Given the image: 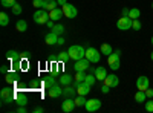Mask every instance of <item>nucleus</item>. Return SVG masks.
I'll return each mask as SVG.
<instances>
[{
	"label": "nucleus",
	"instance_id": "obj_1",
	"mask_svg": "<svg viewBox=\"0 0 153 113\" xmlns=\"http://www.w3.org/2000/svg\"><path fill=\"white\" fill-rule=\"evenodd\" d=\"M68 52H69L71 58L75 60V61H78V60H81V58L86 57V49H84L83 46H80V44H72V46L69 47Z\"/></svg>",
	"mask_w": 153,
	"mask_h": 113
},
{
	"label": "nucleus",
	"instance_id": "obj_2",
	"mask_svg": "<svg viewBox=\"0 0 153 113\" xmlns=\"http://www.w3.org/2000/svg\"><path fill=\"white\" fill-rule=\"evenodd\" d=\"M120 57H121V51L117 49V51H113L109 57H107V63H109V67L112 70H118L120 66H121V61H120Z\"/></svg>",
	"mask_w": 153,
	"mask_h": 113
},
{
	"label": "nucleus",
	"instance_id": "obj_3",
	"mask_svg": "<svg viewBox=\"0 0 153 113\" xmlns=\"http://www.w3.org/2000/svg\"><path fill=\"white\" fill-rule=\"evenodd\" d=\"M34 21L35 23H38V24H46L49 20H51V17H49V11H46V9H38V11H35L34 12Z\"/></svg>",
	"mask_w": 153,
	"mask_h": 113
},
{
	"label": "nucleus",
	"instance_id": "obj_4",
	"mask_svg": "<svg viewBox=\"0 0 153 113\" xmlns=\"http://www.w3.org/2000/svg\"><path fill=\"white\" fill-rule=\"evenodd\" d=\"M0 98H2V104H8L11 101H14L16 98V92L11 89V87H3L0 90Z\"/></svg>",
	"mask_w": 153,
	"mask_h": 113
},
{
	"label": "nucleus",
	"instance_id": "obj_5",
	"mask_svg": "<svg viewBox=\"0 0 153 113\" xmlns=\"http://www.w3.org/2000/svg\"><path fill=\"white\" fill-rule=\"evenodd\" d=\"M86 58L91 63H98L101 60V52L97 51L95 47H87L86 49Z\"/></svg>",
	"mask_w": 153,
	"mask_h": 113
},
{
	"label": "nucleus",
	"instance_id": "obj_6",
	"mask_svg": "<svg viewBox=\"0 0 153 113\" xmlns=\"http://www.w3.org/2000/svg\"><path fill=\"white\" fill-rule=\"evenodd\" d=\"M132 18L130 17H121L118 21H117V28L120 29V31H129V29H132Z\"/></svg>",
	"mask_w": 153,
	"mask_h": 113
},
{
	"label": "nucleus",
	"instance_id": "obj_7",
	"mask_svg": "<svg viewBox=\"0 0 153 113\" xmlns=\"http://www.w3.org/2000/svg\"><path fill=\"white\" fill-rule=\"evenodd\" d=\"M61 9H63V14H65V17H68V18H75V17H76V14H78L76 8H75L74 5H71V3L63 5V6H61Z\"/></svg>",
	"mask_w": 153,
	"mask_h": 113
},
{
	"label": "nucleus",
	"instance_id": "obj_8",
	"mask_svg": "<svg viewBox=\"0 0 153 113\" xmlns=\"http://www.w3.org/2000/svg\"><path fill=\"white\" fill-rule=\"evenodd\" d=\"M84 109H86L87 112H91V113H92V112H97V110L101 109V101H100V99H97V98L87 99V103H86Z\"/></svg>",
	"mask_w": 153,
	"mask_h": 113
},
{
	"label": "nucleus",
	"instance_id": "obj_9",
	"mask_svg": "<svg viewBox=\"0 0 153 113\" xmlns=\"http://www.w3.org/2000/svg\"><path fill=\"white\" fill-rule=\"evenodd\" d=\"M149 87H150V80H149L147 77H144V75H141V77L136 80V89L146 92Z\"/></svg>",
	"mask_w": 153,
	"mask_h": 113
},
{
	"label": "nucleus",
	"instance_id": "obj_10",
	"mask_svg": "<svg viewBox=\"0 0 153 113\" xmlns=\"http://www.w3.org/2000/svg\"><path fill=\"white\" fill-rule=\"evenodd\" d=\"M89 66H91V61L84 57V58H81V60H78V61H75L74 69H75V72H81V70H87Z\"/></svg>",
	"mask_w": 153,
	"mask_h": 113
},
{
	"label": "nucleus",
	"instance_id": "obj_11",
	"mask_svg": "<svg viewBox=\"0 0 153 113\" xmlns=\"http://www.w3.org/2000/svg\"><path fill=\"white\" fill-rule=\"evenodd\" d=\"M75 107H76L75 99H72V98H66L65 101L61 103V110H63V112H66V113L74 112V109H75Z\"/></svg>",
	"mask_w": 153,
	"mask_h": 113
},
{
	"label": "nucleus",
	"instance_id": "obj_12",
	"mask_svg": "<svg viewBox=\"0 0 153 113\" xmlns=\"http://www.w3.org/2000/svg\"><path fill=\"white\" fill-rule=\"evenodd\" d=\"M103 83H104V84H107V86L110 87V89H112V87H118V86H120V78H118L115 73H110V75H107V77L104 78V81H103Z\"/></svg>",
	"mask_w": 153,
	"mask_h": 113
},
{
	"label": "nucleus",
	"instance_id": "obj_13",
	"mask_svg": "<svg viewBox=\"0 0 153 113\" xmlns=\"http://www.w3.org/2000/svg\"><path fill=\"white\" fill-rule=\"evenodd\" d=\"M48 95L51 96V98H58V96H61L63 95V89H61V84L58 83H55L51 89H48Z\"/></svg>",
	"mask_w": 153,
	"mask_h": 113
},
{
	"label": "nucleus",
	"instance_id": "obj_14",
	"mask_svg": "<svg viewBox=\"0 0 153 113\" xmlns=\"http://www.w3.org/2000/svg\"><path fill=\"white\" fill-rule=\"evenodd\" d=\"M91 84H87L86 81H81L80 83V86L76 87V95H84V96H87L89 95V92H91Z\"/></svg>",
	"mask_w": 153,
	"mask_h": 113
},
{
	"label": "nucleus",
	"instance_id": "obj_15",
	"mask_svg": "<svg viewBox=\"0 0 153 113\" xmlns=\"http://www.w3.org/2000/svg\"><path fill=\"white\" fill-rule=\"evenodd\" d=\"M58 37H60V35H57L55 32L51 31V32H49V34H46V37H45V43H46V44H49V46H54V44H57V43H58Z\"/></svg>",
	"mask_w": 153,
	"mask_h": 113
},
{
	"label": "nucleus",
	"instance_id": "obj_16",
	"mask_svg": "<svg viewBox=\"0 0 153 113\" xmlns=\"http://www.w3.org/2000/svg\"><path fill=\"white\" fill-rule=\"evenodd\" d=\"M49 17H51V20H54V21H58L61 17H65V14H63V9L61 8H55V9H52V11H49Z\"/></svg>",
	"mask_w": 153,
	"mask_h": 113
},
{
	"label": "nucleus",
	"instance_id": "obj_17",
	"mask_svg": "<svg viewBox=\"0 0 153 113\" xmlns=\"http://www.w3.org/2000/svg\"><path fill=\"white\" fill-rule=\"evenodd\" d=\"M14 101L17 106H26L28 104V96L26 93H22V92H16V98H14Z\"/></svg>",
	"mask_w": 153,
	"mask_h": 113
},
{
	"label": "nucleus",
	"instance_id": "obj_18",
	"mask_svg": "<svg viewBox=\"0 0 153 113\" xmlns=\"http://www.w3.org/2000/svg\"><path fill=\"white\" fill-rule=\"evenodd\" d=\"M74 77H72V75H69V73H63L61 75V77L58 78V83L61 84V86H69V84H72L74 83Z\"/></svg>",
	"mask_w": 153,
	"mask_h": 113
},
{
	"label": "nucleus",
	"instance_id": "obj_19",
	"mask_svg": "<svg viewBox=\"0 0 153 113\" xmlns=\"http://www.w3.org/2000/svg\"><path fill=\"white\" fill-rule=\"evenodd\" d=\"M94 73H95V77H97L98 81H104V78L107 77V72H106V69H104L103 66H98Z\"/></svg>",
	"mask_w": 153,
	"mask_h": 113
},
{
	"label": "nucleus",
	"instance_id": "obj_20",
	"mask_svg": "<svg viewBox=\"0 0 153 113\" xmlns=\"http://www.w3.org/2000/svg\"><path fill=\"white\" fill-rule=\"evenodd\" d=\"M63 95H65L66 98H72V96H75L76 95V89L72 86V84H69V86H65V89H63Z\"/></svg>",
	"mask_w": 153,
	"mask_h": 113
},
{
	"label": "nucleus",
	"instance_id": "obj_21",
	"mask_svg": "<svg viewBox=\"0 0 153 113\" xmlns=\"http://www.w3.org/2000/svg\"><path fill=\"white\" fill-rule=\"evenodd\" d=\"M17 78H19V75H17L16 70H11V72H8V73L5 75V81H6L8 84H14V83L17 81Z\"/></svg>",
	"mask_w": 153,
	"mask_h": 113
},
{
	"label": "nucleus",
	"instance_id": "obj_22",
	"mask_svg": "<svg viewBox=\"0 0 153 113\" xmlns=\"http://www.w3.org/2000/svg\"><path fill=\"white\" fill-rule=\"evenodd\" d=\"M57 5H58L57 0H43V9H46V11H52V9H55Z\"/></svg>",
	"mask_w": 153,
	"mask_h": 113
},
{
	"label": "nucleus",
	"instance_id": "obj_23",
	"mask_svg": "<svg viewBox=\"0 0 153 113\" xmlns=\"http://www.w3.org/2000/svg\"><path fill=\"white\" fill-rule=\"evenodd\" d=\"M6 58H8V60H11V61H14V63L22 60L20 54H19L17 51H14V49H11V51H8V52H6Z\"/></svg>",
	"mask_w": 153,
	"mask_h": 113
},
{
	"label": "nucleus",
	"instance_id": "obj_24",
	"mask_svg": "<svg viewBox=\"0 0 153 113\" xmlns=\"http://www.w3.org/2000/svg\"><path fill=\"white\" fill-rule=\"evenodd\" d=\"M135 101H136V103H139V104L146 103V101H147V95H146V92L138 90V92L135 93Z\"/></svg>",
	"mask_w": 153,
	"mask_h": 113
},
{
	"label": "nucleus",
	"instance_id": "obj_25",
	"mask_svg": "<svg viewBox=\"0 0 153 113\" xmlns=\"http://www.w3.org/2000/svg\"><path fill=\"white\" fill-rule=\"evenodd\" d=\"M100 52L103 54V55H106V57H109V55L113 52V49H112V46H110L109 43H104V44H101V47H100Z\"/></svg>",
	"mask_w": 153,
	"mask_h": 113
},
{
	"label": "nucleus",
	"instance_id": "obj_26",
	"mask_svg": "<svg viewBox=\"0 0 153 113\" xmlns=\"http://www.w3.org/2000/svg\"><path fill=\"white\" fill-rule=\"evenodd\" d=\"M54 84H55V77H54V75H52V77H48V78L43 81V87H45L46 90L51 89V87H52Z\"/></svg>",
	"mask_w": 153,
	"mask_h": 113
},
{
	"label": "nucleus",
	"instance_id": "obj_27",
	"mask_svg": "<svg viewBox=\"0 0 153 113\" xmlns=\"http://www.w3.org/2000/svg\"><path fill=\"white\" fill-rule=\"evenodd\" d=\"M16 29L19 31V32H25L28 29V23L25 21V20H19L17 23H16Z\"/></svg>",
	"mask_w": 153,
	"mask_h": 113
},
{
	"label": "nucleus",
	"instance_id": "obj_28",
	"mask_svg": "<svg viewBox=\"0 0 153 113\" xmlns=\"http://www.w3.org/2000/svg\"><path fill=\"white\" fill-rule=\"evenodd\" d=\"M86 103H87V99H86L84 95H78V96L75 98V104H76V107H84Z\"/></svg>",
	"mask_w": 153,
	"mask_h": 113
},
{
	"label": "nucleus",
	"instance_id": "obj_29",
	"mask_svg": "<svg viewBox=\"0 0 153 113\" xmlns=\"http://www.w3.org/2000/svg\"><path fill=\"white\" fill-rule=\"evenodd\" d=\"M129 17H130L132 20L139 18V17H141V11H139L138 8H132V9H130V12H129Z\"/></svg>",
	"mask_w": 153,
	"mask_h": 113
},
{
	"label": "nucleus",
	"instance_id": "obj_30",
	"mask_svg": "<svg viewBox=\"0 0 153 113\" xmlns=\"http://www.w3.org/2000/svg\"><path fill=\"white\" fill-rule=\"evenodd\" d=\"M8 23H9V16L6 12H0V24L2 26H8Z\"/></svg>",
	"mask_w": 153,
	"mask_h": 113
},
{
	"label": "nucleus",
	"instance_id": "obj_31",
	"mask_svg": "<svg viewBox=\"0 0 153 113\" xmlns=\"http://www.w3.org/2000/svg\"><path fill=\"white\" fill-rule=\"evenodd\" d=\"M11 11H12V14H14V16H20V14H22V11H23V8H22L20 3L16 2V5L11 8Z\"/></svg>",
	"mask_w": 153,
	"mask_h": 113
},
{
	"label": "nucleus",
	"instance_id": "obj_32",
	"mask_svg": "<svg viewBox=\"0 0 153 113\" xmlns=\"http://www.w3.org/2000/svg\"><path fill=\"white\" fill-rule=\"evenodd\" d=\"M87 84H91V86H94L95 84V81H98L97 80V77H95V73H89V75H86V80H84Z\"/></svg>",
	"mask_w": 153,
	"mask_h": 113
},
{
	"label": "nucleus",
	"instance_id": "obj_33",
	"mask_svg": "<svg viewBox=\"0 0 153 113\" xmlns=\"http://www.w3.org/2000/svg\"><path fill=\"white\" fill-rule=\"evenodd\" d=\"M52 32H55L57 35H61L63 32H65V26H63V24H60V23H57L55 26L52 28Z\"/></svg>",
	"mask_w": 153,
	"mask_h": 113
},
{
	"label": "nucleus",
	"instance_id": "obj_34",
	"mask_svg": "<svg viewBox=\"0 0 153 113\" xmlns=\"http://www.w3.org/2000/svg\"><path fill=\"white\" fill-rule=\"evenodd\" d=\"M58 60H60L61 63H66V61H69V60H71L69 52H60V54H58Z\"/></svg>",
	"mask_w": 153,
	"mask_h": 113
},
{
	"label": "nucleus",
	"instance_id": "obj_35",
	"mask_svg": "<svg viewBox=\"0 0 153 113\" xmlns=\"http://www.w3.org/2000/svg\"><path fill=\"white\" fill-rule=\"evenodd\" d=\"M0 3L3 8H12L16 5V0H0Z\"/></svg>",
	"mask_w": 153,
	"mask_h": 113
},
{
	"label": "nucleus",
	"instance_id": "obj_36",
	"mask_svg": "<svg viewBox=\"0 0 153 113\" xmlns=\"http://www.w3.org/2000/svg\"><path fill=\"white\" fill-rule=\"evenodd\" d=\"M74 78H75L76 81H84V80H86V72H84V70H81V72H76Z\"/></svg>",
	"mask_w": 153,
	"mask_h": 113
},
{
	"label": "nucleus",
	"instance_id": "obj_37",
	"mask_svg": "<svg viewBox=\"0 0 153 113\" xmlns=\"http://www.w3.org/2000/svg\"><path fill=\"white\" fill-rule=\"evenodd\" d=\"M132 29L133 31H139V29H141V21H139V18L132 21Z\"/></svg>",
	"mask_w": 153,
	"mask_h": 113
},
{
	"label": "nucleus",
	"instance_id": "obj_38",
	"mask_svg": "<svg viewBox=\"0 0 153 113\" xmlns=\"http://www.w3.org/2000/svg\"><path fill=\"white\" fill-rule=\"evenodd\" d=\"M146 110L153 113V99H149V101H146Z\"/></svg>",
	"mask_w": 153,
	"mask_h": 113
},
{
	"label": "nucleus",
	"instance_id": "obj_39",
	"mask_svg": "<svg viewBox=\"0 0 153 113\" xmlns=\"http://www.w3.org/2000/svg\"><path fill=\"white\" fill-rule=\"evenodd\" d=\"M32 5L35 8H43V0H32Z\"/></svg>",
	"mask_w": 153,
	"mask_h": 113
},
{
	"label": "nucleus",
	"instance_id": "obj_40",
	"mask_svg": "<svg viewBox=\"0 0 153 113\" xmlns=\"http://www.w3.org/2000/svg\"><path fill=\"white\" fill-rule=\"evenodd\" d=\"M129 12H130L129 8H123V11H121V17H129Z\"/></svg>",
	"mask_w": 153,
	"mask_h": 113
},
{
	"label": "nucleus",
	"instance_id": "obj_41",
	"mask_svg": "<svg viewBox=\"0 0 153 113\" xmlns=\"http://www.w3.org/2000/svg\"><path fill=\"white\" fill-rule=\"evenodd\" d=\"M109 89H110V87H109L107 84H104L103 87H101V93H104V95H107V93H109Z\"/></svg>",
	"mask_w": 153,
	"mask_h": 113
},
{
	"label": "nucleus",
	"instance_id": "obj_42",
	"mask_svg": "<svg viewBox=\"0 0 153 113\" xmlns=\"http://www.w3.org/2000/svg\"><path fill=\"white\" fill-rule=\"evenodd\" d=\"M17 112H19V113H26L28 110H26V107H25V106H19V109H17Z\"/></svg>",
	"mask_w": 153,
	"mask_h": 113
},
{
	"label": "nucleus",
	"instance_id": "obj_43",
	"mask_svg": "<svg viewBox=\"0 0 153 113\" xmlns=\"http://www.w3.org/2000/svg\"><path fill=\"white\" fill-rule=\"evenodd\" d=\"M146 95H147V98H153V90L150 89V87H149V89L146 90Z\"/></svg>",
	"mask_w": 153,
	"mask_h": 113
},
{
	"label": "nucleus",
	"instance_id": "obj_44",
	"mask_svg": "<svg viewBox=\"0 0 153 113\" xmlns=\"http://www.w3.org/2000/svg\"><path fill=\"white\" fill-rule=\"evenodd\" d=\"M46 26H48V28H49V29H52V28H54V26H55V24H54V20H49V21H48V23H46Z\"/></svg>",
	"mask_w": 153,
	"mask_h": 113
},
{
	"label": "nucleus",
	"instance_id": "obj_45",
	"mask_svg": "<svg viewBox=\"0 0 153 113\" xmlns=\"http://www.w3.org/2000/svg\"><path fill=\"white\" fill-rule=\"evenodd\" d=\"M0 72H2L3 75H6L9 70H8V67H6V66H2V67H0Z\"/></svg>",
	"mask_w": 153,
	"mask_h": 113
},
{
	"label": "nucleus",
	"instance_id": "obj_46",
	"mask_svg": "<svg viewBox=\"0 0 153 113\" xmlns=\"http://www.w3.org/2000/svg\"><path fill=\"white\" fill-rule=\"evenodd\" d=\"M45 110H43V107H35L34 109V113H43Z\"/></svg>",
	"mask_w": 153,
	"mask_h": 113
},
{
	"label": "nucleus",
	"instance_id": "obj_47",
	"mask_svg": "<svg viewBox=\"0 0 153 113\" xmlns=\"http://www.w3.org/2000/svg\"><path fill=\"white\" fill-rule=\"evenodd\" d=\"M57 44H60V46L65 44V38H63V37H58V43H57Z\"/></svg>",
	"mask_w": 153,
	"mask_h": 113
},
{
	"label": "nucleus",
	"instance_id": "obj_48",
	"mask_svg": "<svg viewBox=\"0 0 153 113\" xmlns=\"http://www.w3.org/2000/svg\"><path fill=\"white\" fill-rule=\"evenodd\" d=\"M20 57L22 58H29V52H23V54H20Z\"/></svg>",
	"mask_w": 153,
	"mask_h": 113
},
{
	"label": "nucleus",
	"instance_id": "obj_49",
	"mask_svg": "<svg viewBox=\"0 0 153 113\" xmlns=\"http://www.w3.org/2000/svg\"><path fill=\"white\" fill-rule=\"evenodd\" d=\"M57 2H58V5L63 6V5H66V3H68V0H57Z\"/></svg>",
	"mask_w": 153,
	"mask_h": 113
},
{
	"label": "nucleus",
	"instance_id": "obj_50",
	"mask_svg": "<svg viewBox=\"0 0 153 113\" xmlns=\"http://www.w3.org/2000/svg\"><path fill=\"white\" fill-rule=\"evenodd\" d=\"M31 86H32V87H38V83H37V81H32Z\"/></svg>",
	"mask_w": 153,
	"mask_h": 113
},
{
	"label": "nucleus",
	"instance_id": "obj_51",
	"mask_svg": "<svg viewBox=\"0 0 153 113\" xmlns=\"http://www.w3.org/2000/svg\"><path fill=\"white\" fill-rule=\"evenodd\" d=\"M150 58H152V61H153V52H152V54H150Z\"/></svg>",
	"mask_w": 153,
	"mask_h": 113
},
{
	"label": "nucleus",
	"instance_id": "obj_52",
	"mask_svg": "<svg viewBox=\"0 0 153 113\" xmlns=\"http://www.w3.org/2000/svg\"><path fill=\"white\" fill-rule=\"evenodd\" d=\"M152 44H153V35H152Z\"/></svg>",
	"mask_w": 153,
	"mask_h": 113
},
{
	"label": "nucleus",
	"instance_id": "obj_53",
	"mask_svg": "<svg viewBox=\"0 0 153 113\" xmlns=\"http://www.w3.org/2000/svg\"><path fill=\"white\" fill-rule=\"evenodd\" d=\"M152 9H153V3H152Z\"/></svg>",
	"mask_w": 153,
	"mask_h": 113
}]
</instances>
